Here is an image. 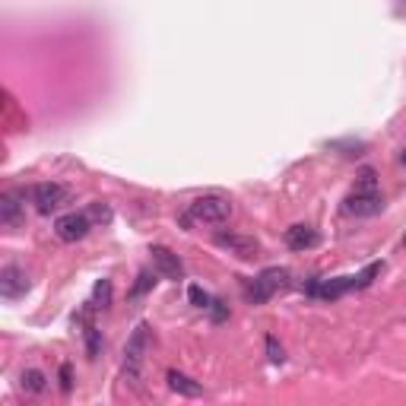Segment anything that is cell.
<instances>
[{"mask_svg":"<svg viewBox=\"0 0 406 406\" xmlns=\"http://www.w3.org/2000/svg\"><path fill=\"white\" fill-rule=\"evenodd\" d=\"M229 216H232V203H229V197H222V194H203V197H197V200L187 203V219L191 222L222 226Z\"/></svg>","mask_w":406,"mask_h":406,"instance_id":"6da1fadb","label":"cell"},{"mask_svg":"<svg viewBox=\"0 0 406 406\" xmlns=\"http://www.w3.org/2000/svg\"><path fill=\"white\" fill-rule=\"evenodd\" d=\"M289 280H292V273L286 267H267V270H261V273L251 280V286H248V298L254 305L270 302V298L280 296L282 289H289Z\"/></svg>","mask_w":406,"mask_h":406,"instance_id":"7a4b0ae2","label":"cell"},{"mask_svg":"<svg viewBox=\"0 0 406 406\" xmlns=\"http://www.w3.org/2000/svg\"><path fill=\"white\" fill-rule=\"evenodd\" d=\"M146 331H150L146 324H137L124 346V381H131V384L140 381V365H143V352H146Z\"/></svg>","mask_w":406,"mask_h":406,"instance_id":"3957f363","label":"cell"},{"mask_svg":"<svg viewBox=\"0 0 406 406\" xmlns=\"http://www.w3.org/2000/svg\"><path fill=\"white\" fill-rule=\"evenodd\" d=\"M89 229H92L89 213H64L61 219L55 222V235L61 241H67V245H73V241H83L86 235H89Z\"/></svg>","mask_w":406,"mask_h":406,"instance_id":"277c9868","label":"cell"},{"mask_svg":"<svg viewBox=\"0 0 406 406\" xmlns=\"http://www.w3.org/2000/svg\"><path fill=\"white\" fill-rule=\"evenodd\" d=\"M213 241L219 245V248H226L229 254L241 257V261H251V257H257V251H261L257 238H251V235H241V232H216Z\"/></svg>","mask_w":406,"mask_h":406,"instance_id":"5b68a950","label":"cell"},{"mask_svg":"<svg viewBox=\"0 0 406 406\" xmlns=\"http://www.w3.org/2000/svg\"><path fill=\"white\" fill-rule=\"evenodd\" d=\"M32 203L38 213H55L57 207H64L67 203V191H64L61 184H55V181H42V184L32 187Z\"/></svg>","mask_w":406,"mask_h":406,"instance_id":"8992f818","label":"cell"},{"mask_svg":"<svg viewBox=\"0 0 406 406\" xmlns=\"http://www.w3.org/2000/svg\"><path fill=\"white\" fill-rule=\"evenodd\" d=\"M29 292V276L22 267L16 263H7V267L0 270V296L3 298H20Z\"/></svg>","mask_w":406,"mask_h":406,"instance_id":"52a82bcc","label":"cell"},{"mask_svg":"<svg viewBox=\"0 0 406 406\" xmlns=\"http://www.w3.org/2000/svg\"><path fill=\"white\" fill-rule=\"evenodd\" d=\"M152 254V267H156L159 276H166V280H175L178 282L181 276H184V263H181V257L175 254V251L162 248V245H156V248L150 251Z\"/></svg>","mask_w":406,"mask_h":406,"instance_id":"ba28073f","label":"cell"},{"mask_svg":"<svg viewBox=\"0 0 406 406\" xmlns=\"http://www.w3.org/2000/svg\"><path fill=\"white\" fill-rule=\"evenodd\" d=\"M381 207H384L381 194H358V191H352L349 197L343 200V213H349V216H375V213H381Z\"/></svg>","mask_w":406,"mask_h":406,"instance_id":"9c48e42d","label":"cell"},{"mask_svg":"<svg viewBox=\"0 0 406 406\" xmlns=\"http://www.w3.org/2000/svg\"><path fill=\"white\" fill-rule=\"evenodd\" d=\"M317 241H321V235H317L311 226H292V229H286V245H289L292 251H308V248H314Z\"/></svg>","mask_w":406,"mask_h":406,"instance_id":"30bf717a","label":"cell"},{"mask_svg":"<svg viewBox=\"0 0 406 406\" xmlns=\"http://www.w3.org/2000/svg\"><path fill=\"white\" fill-rule=\"evenodd\" d=\"M166 381H168V387H172L175 393H181V397H200V393H203V387H200L197 381L187 378L184 372H175V368L166 375Z\"/></svg>","mask_w":406,"mask_h":406,"instance_id":"8fae6325","label":"cell"},{"mask_svg":"<svg viewBox=\"0 0 406 406\" xmlns=\"http://www.w3.org/2000/svg\"><path fill=\"white\" fill-rule=\"evenodd\" d=\"M20 213H22V203H20V194H3L0 197V222L3 226H16L20 222Z\"/></svg>","mask_w":406,"mask_h":406,"instance_id":"7c38bea8","label":"cell"},{"mask_svg":"<svg viewBox=\"0 0 406 406\" xmlns=\"http://www.w3.org/2000/svg\"><path fill=\"white\" fill-rule=\"evenodd\" d=\"M20 387L26 393H32V397H38V393H45V387H48V378H45V372H38V368H29V372H22Z\"/></svg>","mask_w":406,"mask_h":406,"instance_id":"4fadbf2b","label":"cell"},{"mask_svg":"<svg viewBox=\"0 0 406 406\" xmlns=\"http://www.w3.org/2000/svg\"><path fill=\"white\" fill-rule=\"evenodd\" d=\"M381 270H384V261H375V263H368V267L362 270V273H356L352 280H356V289H368L375 282V276H381Z\"/></svg>","mask_w":406,"mask_h":406,"instance_id":"5bb4252c","label":"cell"},{"mask_svg":"<svg viewBox=\"0 0 406 406\" xmlns=\"http://www.w3.org/2000/svg\"><path fill=\"white\" fill-rule=\"evenodd\" d=\"M356 191L358 194H378V175H375V168H362V172L356 175Z\"/></svg>","mask_w":406,"mask_h":406,"instance_id":"9a60e30c","label":"cell"},{"mask_svg":"<svg viewBox=\"0 0 406 406\" xmlns=\"http://www.w3.org/2000/svg\"><path fill=\"white\" fill-rule=\"evenodd\" d=\"M92 308H108L111 305V280H99L92 289Z\"/></svg>","mask_w":406,"mask_h":406,"instance_id":"2e32d148","label":"cell"},{"mask_svg":"<svg viewBox=\"0 0 406 406\" xmlns=\"http://www.w3.org/2000/svg\"><path fill=\"white\" fill-rule=\"evenodd\" d=\"M156 286V276L150 273V270H143V273L137 276V282H133V289H131V298H140V296H146V292Z\"/></svg>","mask_w":406,"mask_h":406,"instance_id":"e0dca14e","label":"cell"},{"mask_svg":"<svg viewBox=\"0 0 406 406\" xmlns=\"http://www.w3.org/2000/svg\"><path fill=\"white\" fill-rule=\"evenodd\" d=\"M99 349H102V337H99V331L92 324H86V352H89V358H96Z\"/></svg>","mask_w":406,"mask_h":406,"instance_id":"ac0fdd59","label":"cell"},{"mask_svg":"<svg viewBox=\"0 0 406 406\" xmlns=\"http://www.w3.org/2000/svg\"><path fill=\"white\" fill-rule=\"evenodd\" d=\"M187 298H191V302L197 305V308H210V305H213L210 292H203V289H200V286H191V289H187Z\"/></svg>","mask_w":406,"mask_h":406,"instance_id":"d6986e66","label":"cell"},{"mask_svg":"<svg viewBox=\"0 0 406 406\" xmlns=\"http://www.w3.org/2000/svg\"><path fill=\"white\" fill-rule=\"evenodd\" d=\"M267 358H270L273 365H282V358H286V356H282V346L276 343L273 337H267Z\"/></svg>","mask_w":406,"mask_h":406,"instance_id":"ffe728a7","label":"cell"},{"mask_svg":"<svg viewBox=\"0 0 406 406\" xmlns=\"http://www.w3.org/2000/svg\"><path fill=\"white\" fill-rule=\"evenodd\" d=\"M89 219H96V222H111V210L105 207V203H92V207H89Z\"/></svg>","mask_w":406,"mask_h":406,"instance_id":"44dd1931","label":"cell"},{"mask_svg":"<svg viewBox=\"0 0 406 406\" xmlns=\"http://www.w3.org/2000/svg\"><path fill=\"white\" fill-rule=\"evenodd\" d=\"M70 387H73V381H70V365H61V391L70 393Z\"/></svg>","mask_w":406,"mask_h":406,"instance_id":"7402d4cb","label":"cell"},{"mask_svg":"<svg viewBox=\"0 0 406 406\" xmlns=\"http://www.w3.org/2000/svg\"><path fill=\"white\" fill-rule=\"evenodd\" d=\"M400 162H403V166H406V150H403V156H400Z\"/></svg>","mask_w":406,"mask_h":406,"instance_id":"603a6c76","label":"cell"}]
</instances>
